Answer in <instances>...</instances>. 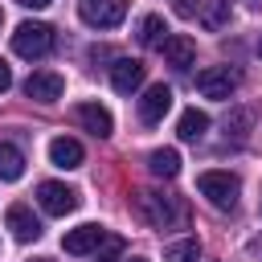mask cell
Here are the masks:
<instances>
[{
  "mask_svg": "<svg viewBox=\"0 0 262 262\" xmlns=\"http://www.w3.org/2000/svg\"><path fill=\"white\" fill-rule=\"evenodd\" d=\"M164 33H168V25H164V16H143L139 20V45H160L164 41Z\"/></svg>",
  "mask_w": 262,
  "mask_h": 262,
  "instance_id": "21",
  "label": "cell"
},
{
  "mask_svg": "<svg viewBox=\"0 0 262 262\" xmlns=\"http://www.w3.org/2000/svg\"><path fill=\"white\" fill-rule=\"evenodd\" d=\"M4 221H8V229H12V237H16V242H37V237L45 233V229H41V221L33 217V209H29V205H8Z\"/></svg>",
  "mask_w": 262,
  "mask_h": 262,
  "instance_id": "13",
  "label": "cell"
},
{
  "mask_svg": "<svg viewBox=\"0 0 262 262\" xmlns=\"http://www.w3.org/2000/svg\"><path fill=\"white\" fill-rule=\"evenodd\" d=\"M254 123H258V111H254V106H233V111L225 115V131H229V135H246Z\"/></svg>",
  "mask_w": 262,
  "mask_h": 262,
  "instance_id": "20",
  "label": "cell"
},
{
  "mask_svg": "<svg viewBox=\"0 0 262 262\" xmlns=\"http://www.w3.org/2000/svg\"><path fill=\"white\" fill-rule=\"evenodd\" d=\"M33 262H53V258H33Z\"/></svg>",
  "mask_w": 262,
  "mask_h": 262,
  "instance_id": "25",
  "label": "cell"
},
{
  "mask_svg": "<svg viewBox=\"0 0 262 262\" xmlns=\"http://www.w3.org/2000/svg\"><path fill=\"white\" fill-rule=\"evenodd\" d=\"M201 258V242L196 237H180L164 246V262H196Z\"/></svg>",
  "mask_w": 262,
  "mask_h": 262,
  "instance_id": "19",
  "label": "cell"
},
{
  "mask_svg": "<svg viewBox=\"0 0 262 262\" xmlns=\"http://www.w3.org/2000/svg\"><path fill=\"white\" fill-rule=\"evenodd\" d=\"M131 262H147V258H131Z\"/></svg>",
  "mask_w": 262,
  "mask_h": 262,
  "instance_id": "27",
  "label": "cell"
},
{
  "mask_svg": "<svg viewBox=\"0 0 262 262\" xmlns=\"http://www.w3.org/2000/svg\"><path fill=\"white\" fill-rule=\"evenodd\" d=\"M147 168H151V176L172 180V176L180 172V151H176V147H156V151L147 156Z\"/></svg>",
  "mask_w": 262,
  "mask_h": 262,
  "instance_id": "15",
  "label": "cell"
},
{
  "mask_svg": "<svg viewBox=\"0 0 262 262\" xmlns=\"http://www.w3.org/2000/svg\"><path fill=\"white\" fill-rule=\"evenodd\" d=\"M82 160H86V151H82V143L78 139H70V135H57V139H49V164L53 168H82Z\"/></svg>",
  "mask_w": 262,
  "mask_h": 262,
  "instance_id": "14",
  "label": "cell"
},
{
  "mask_svg": "<svg viewBox=\"0 0 262 262\" xmlns=\"http://www.w3.org/2000/svg\"><path fill=\"white\" fill-rule=\"evenodd\" d=\"M8 86H12V70H8V66H4V61H0V94H4V90H8Z\"/></svg>",
  "mask_w": 262,
  "mask_h": 262,
  "instance_id": "23",
  "label": "cell"
},
{
  "mask_svg": "<svg viewBox=\"0 0 262 262\" xmlns=\"http://www.w3.org/2000/svg\"><path fill=\"white\" fill-rule=\"evenodd\" d=\"M0 25H4V12H0Z\"/></svg>",
  "mask_w": 262,
  "mask_h": 262,
  "instance_id": "28",
  "label": "cell"
},
{
  "mask_svg": "<svg viewBox=\"0 0 262 262\" xmlns=\"http://www.w3.org/2000/svg\"><path fill=\"white\" fill-rule=\"evenodd\" d=\"M78 16L90 29H115L127 16V0H82L78 4Z\"/></svg>",
  "mask_w": 262,
  "mask_h": 262,
  "instance_id": "5",
  "label": "cell"
},
{
  "mask_svg": "<svg viewBox=\"0 0 262 262\" xmlns=\"http://www.w3.org/2000/svg\"><path fill=\"white\" fill-rule=\"evenodd\" d=\"M78 201H82V196H78L70 184H61V180H41V184H37V205H41L49 217H66V213H74Z\"/></svg>",
  "mask_w": 262,
  "mask_h": 262,
  "instance_id": "4",
  "label": "cell"
},
{
  "mask_svg": "<svg viewBox=\"0 0 262 262\" xmlns=\"http://www.w3.org/2000/svg\"><path fill=\"white\" fill-rule=\"evenodd\" d=\"M168 111H172V86H164V82L147 86V90H143V98H139V119L151 127V123H160Z\"/></svg>",
  "mask_w": 262,
  "mask_h": 262,
  "instance_id": "9",
  "label": "cell"
},
{
  "mask_svg": "<svg viewBox=\"0 0 262 262\" xmlns=\"http://www.w3.org/2000/svg\"><path fill=\"white\" fill-rule=\"evenodd\" d=\"M119 258H123V237H106V242H102L98 262H119Z\"/></svg>",
  "mask_w": 262,
  "mask_h": 262,
  "instance_id": "22",
  "label": "cell"
},
{
  "mask_svg": "<svg viewBox=\"0 0 262 262\" xmlns=\"http://www.w3.org/2000/svg\"><path fill=\"white\" fill-rule=\"evenodd\" d=\"M139 213L156 225V229H168V225H180L188 213H184V201L172 196V192H139Z\"/></svg>",
  "mask_w": 262,
  "mask_h": 262,
  "instance_id": "2",
  "label": "cell"
},
{
  "mask_svg": "<svg viewBox=\"0 0 262 262\" xmlns=\"http://www.w3.org/2000/svg\"><path fill=\"white\" fill-rule=\"evenodd\" d=\"M205 131H209V115H205V111H196V106H188V111L180 115V123H176V135H180V139H188V143H192V139H201Z\"/></svg>",
  "mask_w": 262,
  "mask_h": 262,
  "instance_id": "16",
  "label": "cell"
},
{
  "mask_svg": "<svg viewBox=\"0 0 262 262\" xmlns=\"http://www.w3.org/2000/svg\"><path fill=\"white\" fill-rule=\"evenodd\" d=\"M74 119L94 135V139H106L111 131H115V119H111V111L106 106H98V102H78L74 106Z\"/></svg>",
  "mask_w": 262,
  "mask_h": 262,
  "instance_id": "12",
  "label": "cell"
},
{
  "mask_svg": "<svg viewBox=\"0 0 262 262\" xmlns=\"http://www.w3.org/2000/svg\"><path fill=\"white\" fill-rule=\"evenodd\" d=\"M106 237H111V233H106L102 225L86 221V225H78V229H70V233L61 237V250H66V254H90V250H98Z\"/></svg>",
  "mask_w": 262,
  "mask_h": 262,
  "instance_id": "10",
  "label": "cell"
},
{
  "mask_svg": "<svg viewBox=\"0 0 262 262\" xmlns=\"http://www.w3.org/2000/svg\"><path fill=\"white\" fill-rule=\"evenodd\" d=\"M258 53H262V37H258Z\"/></svg>",
  "mask_w": 262,
  "mask_h": 262,
  "instance_id": "26",
  "label": "cell"
},
{
  "mask_svg": "<svg viewBox=\"0 0 262 262\" xmlns=\"http://www.w3.org/2000/svg\"><path fill=\"white\" fill-rule=\"evenodd\" d=\"M143 78H147V66H143L139 57H119V61L111 66V86H115L119 94L139 90V86H143Z\"/></svg>",
  "mask_w": 262,
  "mask_h": 262,
  "instance_id": "8",
  "label": "cell"
},
{
  "mask_svg": "<svg viewBox=\"0 0 262 262\" xmlns=\"http://www.w3.org/2000/svg\"><path fill=\"white\" fill-rule=\"evenodd\" d=\"M160 53H164V61H168L172 70H188V66L196 61V41L184 37V33H172V37L160 41Z\"/></svg>",
  "mask_w": 262,
  "mask_h": 262,
  "instance_id": "11",
  "label": "cell"
},
{
  "mask_svg": "<svg viewBox=\"0 0 262 262\" xmlns=\"http://www.w3.org/2000/svg\"><path fill=\"white\" fill-rule=\"evenodd\" d=\"M61 90H66V78H61L57 70H33V74L25 78V94H29L33 102H57Z\"/></svg>",
  "mask_w": 262,
  "mask_h": 262,
  "instance_id": "7",
  "label": "cell"
},
{
  "mask_svg": "<svg viewBox=\"0 0 262 262\" xmlns=\"http://www.w3.org/2000/svg\"><path fill=\"white\" fill-rule=\"evenodd\" d=\"M20 172H25V156H20V147L0 139V180H20Z\"/></svg>",
  "mask_w": 262,
  "mask_h": 262,
  "instance_id": "17",
  "label": "cell"
},
{
  "mask_svg": "<svg viewBox=\"0 0 262 262\" xmlns=\"http://www.w3.org/2000/svg\"><path fill=\"white\" fill-rule=\"evenodd\" d=\"M196 90L205 94V98H229L233 90H237V74L229 70V66H209V70H201L196 74Z\"/></svg>",
  "mask_w": 262,
  "mask_h": 262,
  "instance_id": "6",
  "label": "cell"
},
{
  "mask_svg": "<svg viewBox=\"0 0 262 262\" xmlns=\"http://www.w3.org/2000/svg\"><path fill=\"white\" fill-rule=\"evenodd\" d=\"M16 4H25V8H45L49 0H16Z\"/></svg>",
  "mask_w": 262,
  "mask_h": 262,
  "instance_id": "24",
  "label": "cell"
},
{
  "mask_svg": "<svg viewBox=\"0 0 262 262\" xmlns=\"http://www.w3.org/2000/svg\"><path fill=\"white\" fill-rule=\"evenodd\" d=\"M229 12H233V0H209V4H205V12H201V25L217 33V29H225V25H229Z\"/></svg>",
  "mask_w": 262,
  "mask_h": 262,
  "instance_id": "18",
  "label": "cell"
},
{
  "mask_svg": "<svg viewBox=\"0 0 262 262\" xmlns=\"http://www.w3.org/2000/svg\"><path fill=\"white\" fill-rule=\"evenodd\" d=\"M49 49H53V29L49 25H41V20L16 25V33H12V53L16 57H45Z\"/></svg>",
  "mask_w": 262,
  "mask_h": 262,
  "instance_id": "3",
  "label": "cell"
},
{
  "mask_svg": "<svg viewBox=\"0 0 262 262\" xmlns=\"http://www.w3.org/2000/svg\"><path fill=\"white\" fill-rule=\"evenodd\" d=\"M196 192H201L213 209H233V205H237L242 184H237V176H233V172L213 168V172H201V176H196Z\"/></svg>",
  "mask_w": 262,
  "mask_h": 262,
  "instance_id": "1",
  "label": "cell"
}]
</instances>
